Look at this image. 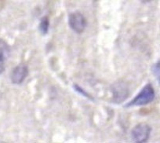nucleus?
<instances>
[{
    "instance_id": "1",
    "label": "nucleus",
    "mask_w": 160,
    "mask_h": 143,
    "mask_svg": "<svg viewBox=\"0 0 160 143\" xmlns=\"http://www.w3.org/2000/svg\"><path fill=\"white\" fill-rule=\"evenodd\" d=\"M155 93L152 84H148L141 89L138 95L133 100L125 105L126 108L133 106H141L149 104L155 99Z\"/></svg>"
},
{
    "instance_id": "2",
    "label": "nucleus",
    "mask_w": 160,
    "mask_h": 143,
    "mask_svg": "<svg viewBox=\"0 0 160 143\" xmlns=\"http://www.w3.org/2000/svg\"><path fill=\"white\" fill-rule=\"evenodd\" d=\"M112 94V101L114 104H120L123 102L130 94L128 85L122 80L116 81L111 87Z\"/></svg>"
},
{
    "instance_id": "3",
    "label": "nucleus",
    "mask_w": 160,
    "mask_h": 143,
    "mask_svg": "<svg viewBox=\"0 0 160 143\" xmlns=\"http://www.w3.org/2000/svg\"><path fill=\"white\" fill-rule=\"evenodd\" d=\"M151 131L152 128L148 124L144 123L138 124L131 131L132 140L136 143L146 142L150 137Z\"/></svg>"
},
{
    "instance_id": "4",
    "label": "nucleus",
    "mask_w": 160,
    "mask_h": 143,
    "mask_svg": "<svg viewBox=\"0 0 160 143\" xmlns=\"http://www.w3.org/2000/svg\"><path fill=\"white\" fill-rule=\"evenodd\" d=\"M68 24L74 32L80 34L85 30L86 26H87V21L82 13L79 12H75L69 15Z\"/></svg>"
},
{
    "instance_id": "5",
    "label": "nucleus",
    "mask_w": 160,
    "mask_h": 143,
    "mask_svg": "<svg viewBox=\"0 0 160 143\" xmlns=\"http://www.w3.org/2000/svg\"><path fill=\"white\" fill-rule=\"evenodd\" d=\"M28 75V69L25 64H19L16 66L11 73V82L13 84L20 85L22 84Z\"/></svg>"
},
{
    "instance_id": "6",
    "label": "nucleus",
    "mask_w": 160,
    "mask_h": 143,
    "mask_svg": "<svg viewBox=\"0 0 160 143\" xmlns=\"http://www.w3.org/2000/svg\"><path fill=\"white\" fill-rule=\"evenodd\" d=\"M10 49L8 44L2 39H0V62L4 63L8 58Z\"/></svg>"
},
{
    "instance_id": "7",
    "label": "nucleus",
    "mask_w": 160,
    "mask_h": 143,
    "mask_svg": "<svg viewBox=\"0 0 160 143\" xmlns=\"http://www.w3.org/2000/svg\"><path fill=\"white\" fill-rule=\"evenodd\" d=\"M49 27H50V21H49V18L47 17H43V18L41 19L39 23V26H38V28H39L40 32L42 34V35H47L49 31Z\"/></svg>"
},
{
    "instance_id": "8",
    "label": "nucleus",
    "mask_w": 160,
    "mask_h": 143,
    "mask_svg": "<svg viewBox=\"0 0 160 143\" xmlns=\"http://www.w3.org/2000/svg\"><path fill=\"white\" fill-rule=\"evenodd\" d=\"M73 88H74V90H75V91H76L77 93L78 94L82 95V96H83L84 98H87V99L90 100V101H94L93 98L91 96V95L90 94L87 93V92L85 90H83V89H82V87H79V86L77 85V84H74V85H73Z\"/></svg>"
},
{
    "instance_id": "9",
    "label": "nucleus",
    "mask_w": 160,
    "mask_h": 143,
    "mask_svg": "<svg viewBox=\"0 0 160 143\" xmlns=\"http://www.w3.org/2000/svg\"><path fill=\"white\" fill-rule=\"evenodd\" d=\"M152 74L154 75L155 78H156V79L158 80V82L159 83L160 79V64L159 62H157L155 64H153L152 68Z\"/></svg>"
},
{
    "instance_id": "10",
    "label": "nucleus",
    "mask_w": 160,
    "mask_h": 143,
    "mask_svg": "<svg viewBox=\"0 0 160 143\" xmlns=\"http://www.w3.org/2000/svg\"><path fill=\"white\" fill-rule=\"evenodd\" d=\"M5 70V65H4V63L0 62V74H2V73Z\"/></svg>"
},
{
    "instance_id": "11",
    "label": "nucleus",
    "mask_w": 160,
    "mask_h": 143,
    "mask_svg": "<svg viewBox=\"0 0 160 143\" xmlns=\"http://www.w3.org/2000/svg\"><path fill=\"white\" fill-rule=\"evenodd\" d=\"M141 3H148L151 2L152 0H140Z\"/></svg>"
}]
</instances>
